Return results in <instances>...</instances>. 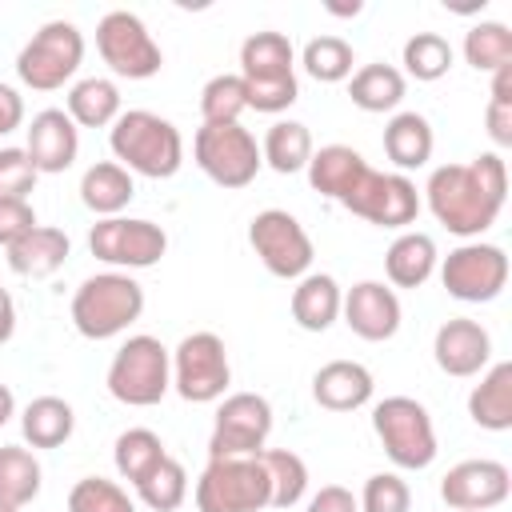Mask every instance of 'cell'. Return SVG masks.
<instances>
[{"label":"cell","instance_id":"obj_1","mask_svg":"<svg viewBox=\"0 0 512 512\" xmlns=\"http://www.w3.org/2000/svg\"><path fill=\"white\" fill-rule=\"evenodd\" d=\"M424 196H428V212L452 236L480 240V232H488L504 208L508 168L500 152H480L472 164H440L432 168Z\"/></svg>","mask_w":512,"mask_h":512},{"label":"cell","instance_id":"obj_2","mask_svg":"<svg viewBox=\"0 0 512 512\" xmlns=\"http://www.w3.org/2000/svg\"><path fill=\"white\" fill-rule=\"evenodd\" d=\"M108 148L120 168L148 176V180H168L184 164V136L172 120L148 112V108H128L116 116L108 128Z\"/></svg>","mask_w":512,"mask_h":512},{"label":"cell","instance_id":"obj_3","mask_svg":"<svg viewBox=\"0 0 512 512\" xmlns=\"http://www.w3.org/2000/svg\"><path fill=\"white\" fill-rule=\"evenodd\" d=\"M248 108L256 112H284L296 104L300 84H296V48L284 32H252L240 44V72Z\"/></svg>","mask_w":512,"mask_h":512},{"label":"cell","instance_id":"obj_4","mask_svg":"<svg viewBox=\"0 0 512 512\" xmlns=\"http://www.w3.org/2000/svg\"><path fill=\"white\" fill-rule=\"evenodd\" d=\"M144 312V288L128 272H96L72 292V324L84 340H112Z\"/></svg>","mask_w":512,"mask_h":512},{"label":"cell","instance_id":"obj_5","mask_svg":"<svg viewBox=\"0 0 512 512\" xmlns=\"http://www.w3.org/2000/svg\"><path fill=\"white\" fill-rule=\"evenodd\" d=\"M168 388H172V352L148 332L128 336L108 364L112 400L128 408H152L168 396Z\"/></svg>","mask_w":512,"mask_h":512},{"label":"cell","instance_id":"obj_6","mask_svg":"<svg viewBox=\"0 0 512 512\" xmlns=\"http://www.w3.org/2000/svg\"><path fill=\"white\" fill-rule=\"evenodd\" d=\"M372 432L384 448V456L404 468V472H420L436 460L440 444H436V428L432 416L420 400L412 396H384L372 408Z\"/></svg>","mask_w":512,"mask_h":512},{"label":"cell","instance_id":"obj_7","mask_svg":"<svg viewBox=\"0 0 512 512\" xmlns=\"http://www.w3.org/2000/svg\"><path fill=\"white\" fill-rule=\"evenodd\" d=\"M272 508V480L260 456L208 460L196 480V512H260Z\"/></svg>","mask_w":512,"mask_h":512},{"label":"cell","instance_id":"obj_8","mask_svg":"<svg viewBox=\"0 0 512 512\" xmlns=\"http://www.w3.org/2000/svg\"><path fill=\"white\" fill-rule=\"evenodd\" d=\"M84 60V36L72 20H48L40 32L20 48L16 76L32 92H56L64 88Z\"/></svg>","mask_w":512,"mask_h":512},{"label":"cell","instance_id":"obj_9","mask_svg":"<svg viewBox=\"0 0 512 512\" xmlns=\"http://www.w3.org/2000/svg\"><path fill=\"white\" fill-rule=\"evenodd\" d=\"M196 168L220 188H248L260 172V144L244 124H200L192 136Z\"/></svg>","mask_w":512,"mask_h":512},{"label":"cell","instance_id":"obj_10","mask_svg":"<svg viewBox=\"0 0 512 512\" xmlns=\"http://www.w3.org/2000/svg\"><path fill=\"white\" fill-rule=\"evenodd\" d=\"M228 384H232L228 348L216 332H192L176 344V352H172V388L180 392V400L212 404V400H224Z\"/></svg>","mask_w":512,"mask_h":512},{"label":"cell","instance_id":"obj_11","mask_svg":"<svg viewBox=\"0 0 512 512\" xmlns=\"http://www.w3.org/2000/svg\"><path fill=\"white\" fill-rule=\"evenodd\" d=\"M96 52L124 80H148V76H156L164 68V52L152 40V32L144 28V20L136 12H124V8L100 16Z\"/></svg>","mask_w":512,"mask_h":512},{"label":"cell","instance_id":"obj_12","mask_svg":"<svg viewBox=\"0 0 512 512\" xmlns=\"http://www.w3.org/2000/svg\"><path fill=\"white\" fill-rule=\"evenodd\" d=\"M88 248L96 260L112 264L116 272H132V268H152L164 260L168 252V232L152 220L140 216H108L96 220L88 232Z\"/></svg>","mask_w":512,"mask_h":512},{"label":"cell","instance_id":"obj_13","mask_svg":"<svg viewBox=\"0 0 512 512\" xmlns=\"http://www.w3.org/2000/svg\"><path fill=\"white\" fill-rule=\"evenodd\" d=\"M248 244L276 280H300L312 268V240L304 224L284 208H264L248 224Z\"/></svg>","mask_w":512,"mask_h":512},{"label":"cell","instance_id":"obj_14","mask_svg":"<svg viewBox=\"0 0 512 512\" xmlns=\"http://www.w3.org/2000/svg\"><path fill=\"white\" fill-rule=\"evenodd\" d=\"M440 284L448 288V296L464 300V304H488L504 292L508 284V256L500 244L488 240H464L460 248H452L440 264Z\"/></svg>","mask_w":512,"mask_h":512},{"label":"cell","instance_id":"obj_15","mask_svg":"<svg viewBox=\"0 0 512 512\" xmlns=\"http://www.w3.org/2000/svg\"><path fill=\"white\" fill-rule=\"evenodd\" d=\"M268 436H272V404L256 392H232L216 408V424L208 436V460L260 456Z\"/></svg>","mask_w":512,"mask_h":512},{"label":"cell","instance_id":"obj_16","mask_svg":"<svg viewBox=\"0 0 512 512\" xmlns=\"http://www.w3.org/2000/svg\"><path fill=\"white\" fill-rule=\"evenodd\" d=\"M352 216L376 228H408L420 216V192L404 172H376L368 168L360 184L340 200Z\"/></svg>","mask_w":512,"mask_h":512},{"label":"cell","instance_id":"obj_17","mask_svg":"<svg viewBox=\"0 0 512 512\" xmlns=\"http://www.w3.org/2000/svg\"><path fill=\"white\" fill-rule=\"evenodd\" d=\"M512 492V476L500 460H460L440 480V500L452 512H488L504 504Z\"/></svg>","mask_w":512,"mask_h":512},{"label":"cell","instance_id":"obj_18","mask_svg":"<svg viewBox=\"0 0 512 512\" xmlns=\"http://www.w3.org/2000/svg\"><path fill=\"white\" fill-rule=\"evenodd\" d=\"M340 316L344 324L368 340V344H380V340H392L400 332V296L384 284V280H360L344 292V304H340Z\"/></svg>","mask_w":512,"mask_h":512},{"label":"cell","instance_id":"obj_19","mask_svg":"<svg viewBox=\"0 0 512 512\" xmlns=\"http://www.w3.org/2000/svg\"><path fill=\"white\" fill-rule=\"evenodd\" d=\"M432 356H436V368L444 376H480L492 360V336L480 320H468V316H452L436 328V340H432Z\"/></svg>","mask_w":512,"mask_h":512},{"label":"cell","instance_id":"obj_20","mask_svg":"<svg viewBox=\"0 0 512 512\" xmlns=\"http://www.w3.org/2000/svg\"><path fill=\"white\" fill-rule=\"evenodd\" d=\"M32 168L40 176H56V172H68L76 164V152H80V128L72 124V116L64 108H44L32 116L28 124V144H24Z\"/></svg>","mask_w":512,"mask_h":512},{"label":"cell","instance_id":"obj_21","mask_svg":"<svg viewBox=\"0 0 512 512\" xmlns=\"http://www.w3.org/2000/svg\"><path fill=\"white\" fill-rule=\"evenodd\" d=\"M376 380L360 360H328L312 376V400L328 412H356L372 400Z\"/></svg>","mask_w":512,"mask_h":512},{"label":"cell","instance_id":"obj_22","mask_svg":"<svg viewBox=\"0 0 512 512\" xmlns=\"http://www.w3.org/2000/svg\"><path fill=\"white\" fill-rule=\"evenodd\" d=\"M8 252V268L16 272V276H28V280H44V276H52V272H60L64 268V260H68V252H72V240H68V232H60V228H52V224H36L28 236H20L12 248H4Z\"/></svg>","mask_w":512,"mask_h":512},{"label":"cell","instance_id":"obj_23","mask_svg":"<svg viewBox=\"0 0 512 512\" xmlns=\"http://www.w3.org/2000/svg\"><path fill=\"white\" fill-rule=\"evenodd\" d=\"M364 172H368V160H364L356 148H348V144H324V148H312V160H308V184H312L320 196L336 200V204L360 184Z\"/></svg>","mask_w":512,"mask_h":512},{"label":"cell","instance_id":"obj_24","mask_svg":"<svg viewBox=\"0 0 512 512\" xmlns=\"http://www.w3.org/2000/svg\"><path fill=\"white\" fill-rule=\"evenodd\" d=\"M340 304H344V292L328 272H308L292 288V320L304 332H328L340 320Z\"/></svg>","mask_w":512,"mask_h":512},{"label":"cell","instance_id":"obj_25","mask_svg":"<svg viewBox=\"0 0 512 512\" xmlns=\"http://www.w3.org/2000/svg\"><path fill=\"white\" fill-rule=\"evenodd\" d=\"M468 416L484 432L512 428V360H500L480 376V384L468 392Z\"/></svg>","mask_w":512,"mask_h":512},{"label":"cell","instance_id":"obj_26","mask_svg":"<svg viewBox=\"0 0 512 512\" xmlns=\"http://www.w3.org/2000/svg\"><path fill=\"white\" fill-rule=\"evenodd\" d=\"M136 196V180L128 168H120L116 160H100L80 176V200L88 212H96L100 220L120 216Z\"/></svg>","mask_w":512,"mask_h":512},{"label":"cell","instance_id":"obj_27","mask_svg":"<svg viewBox=\"0 0 512 512\" xmlns=\"http://www.w3.org/2000/svg\"><path fill=\"white\" fill-rule=\"evenodd\" d=\"M436 240L428 232H400L384 252L388 284L396 288H420L436 272Z\"/></svg>","mask_w":512,"mask_h":512},{"label":"cell","instance_id":"obj_28","mask_svg":"<svg viewBox=\"0 0 512 512\" xmlns=\"http://www.w3.org/2000/svg\"><path fill=\"white\" fill-rule=\"evenodd\" d=\"M432 148H436V136H432V124L420 112H396L384 124V156L400 172L424 168L432 160Z\"/></svg>","mask_w":512,"mask_h":512},{"label":"cell","instance_id":"obj_29","mask_svg":"<svg viewBox=\"0 0 512 512\" xmlns=\"http://www.w3.org/2000/svg\"><path fill=\"white\" fill-rule=\"evenodd\" d=\"M64 112L72 116L76 128H112L116 116L124 112L120 108L116 80H108V76H84V80H76L68 88V108Z\"/></svg>","mask_w":512,"mask_h":512},{"label":"cell","instance_id":"obj_30","mask_svg":"<svg viewBox=\"0 0 512 512\" xmlns=\"http://www.w3.org/2000/svg\"><path fill=\"white\" fill-rule=\"evenodd\" d=\"M20 432L32 448H60L76 432V412L60 396H36L20 412Z\"/></svg>","mask_w":512,"mask_h":512},{"label":"cell","instance_id":"obj_31","mask_svg":"<svg viewBox=\"0 0 512 512\" xmlns=\"http://www.w3.org/2000/svg\"><path fill=\"white\" fill-rule=\"evenodd\" d=\"M404 72L392 64H364L348 76V96L360 112H392L404 100Z\"/></svg>","mask_w":512,"mask_h":512},{"label":"cell","instance_id":"obj_32","mask_svg":"<svg viewBox=\"0 0 512 512\" xmlns=\"http://www.w3.org/2000/svg\"><path fill=\"white\" fill-rule=\"evenodd\" d=\"M260 160L272 172H280V176H292V172L308 168V160H312V132H308V124H300V120H276L264 132Z\"/></svg>","mask_w":512,"mask_h":512},{"label":"cell","instance_id":"obj_33","mask_svg":"<svg viewBox=\"0 0 512 512\" xmlns=\"http://www.w3.org/2000/svg\"><path fill=\"white\" fill-rule=\"evenodd\" d=\"M40 460L20 448V444H4L0 448V504L8 508H28L40 496Z\"/></svg>","mask_w":512,"mask_h":512},{"label":"cell","instance_id":"obj_34","mask_svg":"<svg viewBox=\"0 0 512 512\" xmlns=\"http://www.w3.org/2000/svg\"><path fill=\"white\" fill-rule=\"evenodd\" d=\"M260 464L272 480V508H296L308 492V464L292 448H264Z\"/></svg>","mask_w":512,"mask_h":512},{"label":"cell","instance_id":"obj_35","mask_svg":"<svg viewBox=\"0 0 512 512\" xmlns=\"http://www.w3.org/2000/svg\"><path fill=\"white\" fill-rule=\"evenodd\" d=\"M164 456H168V452H164V440H160L152 428H128V432L116 436V448H112V464H116V472H120L128 484L144 480Z\"/></svg>","mask_w":512,"mask_h":512},{"label":"cell","instance_id":"obj_36","mask_svg":"<svg viewBox=\"0 0 512 512\" xmlns=\"http://www.w3.org/2000/svg\"><path fill=\"white\" fill-rule=\"evenodd\" d=\"M136 496L152 512H176L188 496V472L176 456H164L144 480H136Z\"/></svg>","mask_w":512,"mask_h":512},{"label":"cell","instance_id":"obj_37","mask_svg":"<svg viewBox=\"0 0 512 512\" xmlns=\"http://www.w3.org/2000/svg\"><path fill=\"white\" fill-rule=\"evenodd\" d=\"M464 60L476 72H496L512 64V32L500 20H480L464 32Z\"/></svg>","mask_w":512,"mask_h":512},{"label":"cell","instance_id":"obj_38","mask_svg":"<svg viewBox=\"0 0 512 512\" xmlns=\"http://www.w3.org/2000/svg\"><path fill=\"white\" fill-rule=\"evenodd\" d=\"M400 60H404V72H408L412 80L432 84V80L448 76V68H452V60H456V52H452V44H448L440 32H416V36H408V40H404Z\"/></svg>","mask_w":512,"mask_h":512},{"label":"cell","instance_id":"obj_39","mask_svg":"<svg viewBox=\"0 0 512 512\" xmlns=\"http://www.w3.org/2000/svg\"><path fill=\"white\" fill-rule=\"evenodd\" d=\"M300 64H304V72H308L312 80H320V84H340V80L352 76L356 56H352V44H348V40H340V36H316V40L304 44Z\"/></svg>","mask_w":512,"mask_h":512},{"label":"cell","instance_id":"obj_40","mask_svg":"<svg viewBox=\"0 0 512 512\" xmlns=\"http://www.w3.org/2000/svg\"><path fill=\"white\" fill-rule=\"evenodd\" d=\"M244 112H248V92H244L240 76L220 72V76H212L200 88V116H204V124H240Z\"/></svg>","mask_w":512,"mask_h":512},{"label":"cell","instance_id":"obj_41","mask_svg":"<svg viewBox=\"0 0 512 512\" xmlns=\"http://www.w3.org/2000/svg\"><path fill=\"white\" fill-rule=\"evenodd\" d=\"M68 512H136V500L104 476H84L68 492Z\"/></svg>","mask_w":512,"mask_h":512},{"label":"cell","instance_id":"obj_42","mask_svg":"<svg viewBox=\"0 0 512 512\" xmlns=\"http://www.w3.org/2000/svg\"><path fill=\"white\" fill-rule=\"evenodd\" d=\"M484 108V128L496 148H512V64L492 72V92Z\"/></svg>","mask_w":512,"mask_h":512},{"label":"cell","instance_id":"obj_43","mask_svg":"<svg viewBox=\"0 0 512 512\" xmlns=\"http://www.w3.org/2000/svg\"><path fill=\"white\" fill-rule=\"evenodd\" d=\"M360 512H408L412 508V492L396 472H376L364 480V492L356 496Z\"/></svg>","mask_w":512,"mask_h":512},{"label":"cell","instance_id":"obj_44","mask_svg":"<svg viewBox=\"0 0 512 512\" xmlns=\"http://www.w3.org/2000/svg\"><path fill=\"white\" fill-rule=\"evenodd\" d=\"M36 168L24 148H0V200H28L36 188Z\"/></svg>","mask_w":512,"mask_h":512},{"label":"cell","instance_id":"obj_45","mask_svg":"<svg viewBox=\"0 0 512 512\" xmlns=\"http://www.w3.org/2000/svg\"><path fill=\"white\" fill-rule=\"evenodd\" d=\"M36 228L32 200H0V248H12L20 236Z\"/></svg>","mask_w":512,"mask_h":512},{"label":"cell","instance_id":"obj_46","mask_svg":"<svg viewBox=\"0 0 512 512\" xmlns=\"http://www.w3.org/2000/svg\"><path fill=\"white\" fill-rule=\"evenodd\" d=\"M304 512H360V500H356L344 484H324V488L308 500Z\"/></svg>","mask_w":512,"mask_h":512},{"label":"cell","instance_id":"obj_47","mask_svg":"<svg viewBox=\"0 0 512 512\" xmlns=\"http://www.w3.org/2000/svg\"><path fill=\"white\" fill-rule=\"evenodd\" d=\"M20 124H24V100H20L16 88L0 84V136H8V132L20 128Z\"/></svg>","mask_w":512,"mask_h":512},{"label":"cell","instance_id":"obj_48","mask_svg":"<svg viewBox=\"0 0 512 512\" xmlns=\"http://www.w3.org/2000/svg\"><path fill=\"white\" fill-rule=\"evenodd\" d=\"M16 332V300L8 296V288H0V344H8Z\"/></svg>","mask_w":512,"mask_h":512},{"label":"cell","instance_id":"obj_49","mask_svg":"<svg viewBox=\"0 0 512 512\" xmlns=\"http://www.w3.org/2000/svg\"><path fill=\"white\" fill-rule=\"evenodd\" d=\"M12 416H16V396H12L8 384H0V428H4Z\"/></svg>","mask_w":512,"mask_h":512},{"label":"cell","instance_id":"obj_50","mask_svg":"<svg viewBox=\"0 0 512 512\" xmlns=\"http://www.w3.org/2000/svg\"><path fill=\"white\" fill-rule=\"evenodd\" d=\"M328 12H336V16H356L360 4H356V0H352V4H328Z\"/></svg>","mask_w":512,"mask_h":512},{"label":"cell","instance_id":"obj_51","mask_svg":"<svg viewBox=\"0 0 512 512\" xmlns=\"http://www.w3.org/2000/svg\"><path fill=\"white\" fill-rule=\"evenodd\" d=\"M0 512H20V508H8V504H0Z\"/></svg>","mask_w":512,"mask_h":512}]
</instances>
